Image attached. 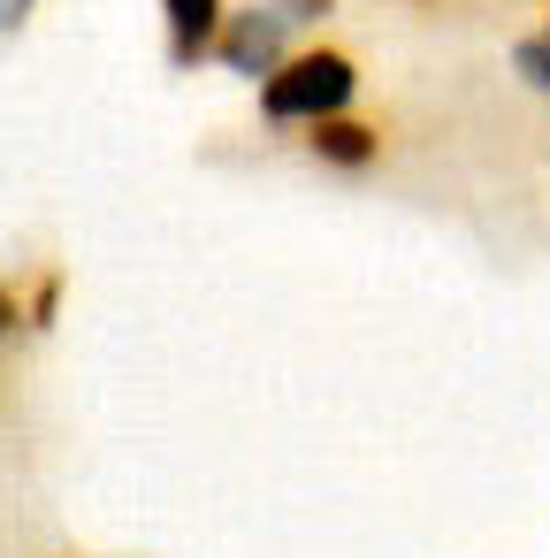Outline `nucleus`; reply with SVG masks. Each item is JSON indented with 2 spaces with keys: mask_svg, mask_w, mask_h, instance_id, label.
Instances as JSON below:
<instances>
[{
  "mask_svg": "<svg viewBox=\"0 0 550 558\" xmlns=\"http://www.w3.org/2000/svg\"><path fill=\"white\" fill-rule=\"evenodd\" d=\"M352 93H359V62L344 47H291V62L260 85V123L306 131L321 116H344Z\"/></svg>",
  "mask_w": 550,
  "mask_h": 558,
  "instance_id": "f257e3e1",
  "label": "nucleus"
},
{
  "mask_svg": "<svg viewBox=\"0 0 550 558\" xmlns=\"http://www.w3.org/2000/svg\"><path fill=\"white\" fill-rule=\"evenodd\" d=\"M291 32H298V24L276 9V0H245V9H230V16H222V32H215V54H207V62H215V70H230V77H245V85H268V77L291 62V47H298Z\"/></svg>",
  "mask_w": 550,
  "mask_h": 558,
  "instance_id": "f03ea898",
  "label": "nucleus"
},
{
  "mask_svg": "<svg viewBox=\"0 0 550 558\" xmlns=\"http://www.w3.org/2000/svg\"><path fill=\"white\" fill-rule=\"evenodd\" d=\"M306 154L321 161V169H344V177H359V169H375L382 161V123H367V116H321V123H306Z\"/></svg>",
  "mask_w": 550,
  "mask_h": 558,
  "instance_id": "7ed1b4c3",
  "label": "nucleus"
},
{
  "mask_svg": "<svg viewBox=\"0 0 550 558\" xmlns=\"http://www.w3.org/2000/svg\"><path fill=\"white\" fill-rule=\"evenodd\" d=\"M230 16V0H161V32H169V70H207L215 32Z\"/></svg>",
  "mask_w": 550,
  "mask_h": 558,
  "instance_id": "20e7f679",
  "label": "nucleus"
},
{
  "mask_svg": "<svg viewBox=\"0 0 550 558\" xmlns=\"http://www.w3.org/2000/svg\"><path fill=\"white\" fill-rule=\"evenodd\" d=\"M512 70H520V77H527V85H535V93H550V47H542V32H535V39H520V47H512Z\"/></svg>",
  "mask_w": 550,
  "mask_h": 558,
  "instance_id": "39448f33",
  "label": "nucleus"
},
{
  "mask_svg": "<svg viewBox=\"0 0 550 558\" xmlns=\"http://www.w3.org/2000/svg\"><path fill=\"white\" fill-rule=\"evenodd\" d=\"M276 9H283L291 24H329V16H337V0H276Z\"/></svg>",
  "mask_w": 550,
  "mask_h": 558,
  "instance_id": "423d86ee",
  "label": "nucleus"
},
{
  "mask_svg": "<svg viewBox=\"0 0 550 558\" xmlns=\"http://www.w3.org/2000/svg\"><path fill=\"white\" fill-rule=\"evenodd\" d=\"M32 9H39V0H0V39L24 32V24H32Z\"/></svg>",
  "mask_w": 550,
  "mask_h": 558,
  "instance_id": "0eeeda50",
  "label": "nucleus"
},
{
  "mask_svg": "<svg viewBox=\"0 0 550 558\" xmlns=\"http://www.w3.org/2000/svg\"><path fill=\"white\" fill-rule=\"evenodd\" d=\"M54 299H62V276H47V283H39V299H32V322H39V329L54 322Z\"/></svg>",
  "mask_w": 550,
  "mask_h": 558,
  "instance_id": "6e6552de",
  "label": "nucleus"
},
{
  "mask_svg": "<svg viewBox=\"0 0 550 558\" xmlns=\"http://www.w3.org/2000/svg\"><path fill=\"white\" fill-rule=\"evenodd\" d=\"M16 314H24V306H16V291H9V283H0V344H9V329H16Z\"/></svg>",
  "mask_w": 550,
  "mask_h": 558,
  "instance_id": "1a4fd4ad",
  "label": "nucleus"
},
{
  "mask_svg": "<svg viewBox=\"0 0 550 558\" xmlns=\"http://www.w3.org/2000/svg\"><path fill=\"white\" fill-rule=\"evenodd\" d=\"M542 47H550V24H542Z\"/></svg>",
  "mask_w": 550,
  "mask_h": 558,
  "instance_id": "9d476101",
  "label": "nucleus"
}]
</instances>
